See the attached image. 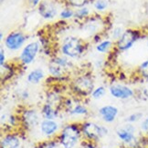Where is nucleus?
<instances>
[{
	"mask_svg": "<svg viewBox=\"0 0 148 148\" xmlns=\"http://www.w3.org/2000/svg\"><path fill=\"white\" fill-rule=\"evenodd\" d=\"M40 15L45 19H52L57 15L56 6L49 1H42L38 5Z\"/></svg>",
	"mask_w": 148,
	"mask_h": 148,
	"instance_id": "14",
	"label": "nucleus"
},
{
	"mask_svg": "<svg viewBox=\"0 0 148 148\" xmlns=\"http://www.w3.org/2000/svg\"><path fill=\"white\" fill-rule=\"evenodd\" d=\"M28 96H29V93H28V90H24V91H22V92H21L20 97H21L23 100L28 99Z\"/></svg>",
	"mask_w": 148,
	"mask_h": 148,
	"instance_id": "33",
	"label": "nucleus"
},
{
	"mask_svg": "<svg viewBox=\"0 0 148 148\" xmlns=\"http://www.w3.org/2000/svg\"><path fill=\"white\" fill-rule=\"evenodd\" d=\"M3 1H4V0H1V2H3Z\"/></svg>",
	"mask_w": 148,
	"mask_h": 148,
	"instance_id": "37",
	"label": "nucleus"
},
{
	"mask_svg": "<svg viewBox=\"0 0 148 148\" xmlns=\"http://www.w3.org/2000/svg\"><path fill=\"white\" fill-rule=\"evenodd\" d=\"M90 14V11L87 8H85V6H83V8H79L78 10L76 11L75 13V16L77 18H84V17H87Z\"/></svg>",
	"mask_w": 148,
	"mask_h": 148,
	"instance_id": "24",
	"label": "nucleus"
},
{
	"mask_svg": "<svg viewBox=\"0 0 148 148\" xmlns=\"http://www.w3.org/2000/svg\"><path fill=\"white\" fill-rule=\"evenodd\" d=\"M28 2H29L31 6L35 8V6H37L38 5L40 4V0H28Z\"/></svg>",
	"mask_w": 148,
	"mask_h": 148,
	"instance_id": "34",
	"label": "nucleus"
},
{
	"mask_svg": "<svg viewBox=\"0 0 148 148\" xmlns=\"http://www.w3.org/2000/svg\"><path fill=\"white\" fill-rule=\"evenodd\" d=\"M109 92L113 97L120 100H127L134 96V91L128 86L125 85H113L109 88Z\"/></svg>",
	"mask_w": 148,
	"mask_h": 148,
	"instance_id": "11",
	"label": "nucleus"
},
{
	"mask_svg": "<svg viewBox=\"0 0 148 148\" xmlns=\"http://www.w3.org/2000/svg\"><path fill=\"white\" fill-rule=\"evenodd\" d=\"M140 130L144 134H148V116L145 118H143V120L140 123Z\"/></svg>",
	"mask_w": 148,
	"mask_h": 148,
	"instance_id": "29",
	"label": "nucleus"
},
{
	"mask_svg": "<svg viewBox=\"0 0 148 148\" xmlns=\"http://www.w3.org/2000/svg\"><path fill=\"white\" fill-rule=\"evenodd\" d=\"M108 6V2L106 0H97L94 3V8L96 10L98 11H104L107 8Z\"/></svg>",
	"mask_w": 148,
	"mask_h": 148,
	"instance_id": "25",
	"label": "nucleus"
},
{
	"mask_svg": "<svg viewBox=\"0 0 148 148\" xmlns=\"http://www.w3.org/2000/svg\"><path fill=\"white\" fill-rule=\"evenodd\" d=\"M81 136V125L69 123L61 128L57 139L62 148H75L80 145Z\"/></svg>",
	"mask_w": 148,
	"mask_h": 148,
	"instance_id": "1",
	"label": "nucleus"
},
{
	"mask_svg": "<svg viewBox=\"0 0 148 148\" xmlns=\"http://www.w3.org/2000/svg\"><path fill=\"white\" fill-rule=\"evenodd\" d=\"M116 136L122 143L128 146L136 145L138 138L136 136V128L133 124H126L116 131Z\"/></svg>",
	"mask_w": 148,
	"mask_h": 148,
	"instance_id": "4",
	"label": "nucleus"
},
{
	"mask_svg": "<svg viewBox=\"0 0 148 148\" xmlns=\"http://www.w3.org/2000/svg\"><path fill=\"white\" fill-rule=\"evenodd\" d=\"M40 131L41 134L48 139L54 138L60 131V125L56 120L43 119L40 125Z\"/></svg>",
	"mask_w": 148,
	"mask_h": 148,
	"instance_id": "10",
	"label": "nucleus"
},
{
	"mask_svg": "<svg viewBox=\"0 0 148 148\" xmlns=\"http://www.w3.org/2000/svg\"><path fill=\"white\" fill-rule=\"evenodd\" d=\"M0 146L1 148H20L21 140L15 134H6L1 139Z\"/></svg>",
	"mask_w": 148,
	"mask_h": 148,
	"instance_id": "15",
	"label": "nucleus"
},
{
	"mask_svg": "<svg viewBox=\"0 0 148 148\" xmlns=\"http://www.w3.org/2000/svg\"><path fill=\"white\" fill-rule=\"evenodd\" d=\"M69 4L75 8H83L84 5L88 2V0H69Z\"/></svg>",
	"mask_w": 148,
	"mask_h": 148,
	"instance_id": "28",
	"label": "nucleus"
},
{
	"mask_svg": "<svg viewBox=\"0 0 148 148\" xmlns=\"http://www.w3.org/2000/svg\"><path fill=\"white\" fill-rule=\"evenodd\" d=\"M146 46H147V48H148V37H147V41H146Z\"/></svg>",
	"mask_w": 148,
	"mask_h": 148,
	"instance_id": "36",
	"label": "nucleus"
},
{
	"mask_svg": "<svg viewBox=\"0 0 148 148\" xmlns=\"http://www.w3.org/2000/svg\"><path fill=\"white\" fill-rule=\"evenodd\" d=\"M41 116L43 119H49V120H56L59 117L60 114V109L55 106H52L49 103H45L41 108Z\"/></svg>",
	"mask_w": 148,
	"mask_h": 148,
	"instance_id": "16",
	"label": "nucleus"
},
{
	"mask_svg": "<svg viewBox=\"0 0 148 148\" xmlns=\"http://www.w3.org/2000/svg\"><path fill=\"white\" fill-rule=\"evenodd\" d=\"M81 130L83 139L92 141L95 143L106 136L109 133L107 127L92 121H85L81 123Z\"/></svg>",
	"mask_w": 148,
	"mask_h": 148,
	"instance_id": "2",
	"label": "nucleus"
},
{
	"mask_svg": "<svg viewBox=\"0 0 148 148\" xmlns=\"http://www.w3.org/2000/svg\"><path fill=\"white\" fill-rule=\"evenodd\" d=\"M58 145H59V141L56 138H51L48 139L44 142L40 143L37 146V148H57Z\"/></svg>",
	"mask_w": 148,
	"mask_h": 148,
	"instance_id": "22",
	"label": "nucleus"
},
{
	"mask_svg": "<svg viewBox=\"0 0 148 148\" xmlns=\"http://www.w3.org/2000/svg\"><path fill=\"white\" fill-rule=\"evenodd\" d=\"M124 30L122 29L121 27H116L114 28L113 31V39H116V40H119V38L122 36V35L124 34Z\"/></svg>",
	"mask_w": 148,
	"mask_h": 148,
	"instance_id": "30",
	"label": "nucleus"
},
{
	"mask_svg": "<svg viewBox=\"0 0 148 148\" xmlns=\"http://www.w3.org/2000/svg\"><path fill=\"white\" fill-rule=\"evenodd\" d=\"M70 66L72 62H69L66 57L58 56L49 63V71L53 77H61L69 70Z\"/></svg>",
	"mask_w": 148,
	"mask_h": 148,
	"instance_id": "5",
	"label": "nucleus"
},
{
	"mask_svg": "<svg viewBox=\"0 0 148 148\" xmlns=\"http://www.w3.org/2000/svg\"><path fill=\"white\" fill-rule=\"evenodd\" d=\"M0 38H1V40L3 39V32H1V33H0Z\"/></svg>",
	"mask_w": 148,
	"mask_h": 148,
	"instance_id": "35",
	"label": "nucleus"
},
{
	"mask_svg": "<svg viewBox=\"0 0 148 148\" xmlns=\"http://www.w3.org/2000/svg\"><path fill=\"white\" fill-rule=\"evenodd\" d=\"M73 88L75 91L81 95H91L94 89L92 80L86 75L79 76L73 82Z\"/></svg>",
	"mask_w": 148,
	"mask_h": 148,
	"instance_id": "9",
	"label": "nucleus"
},
{
	"mask_svg": "<svg viewBox=\"0 0 148 148\" xmlns=\"http://www.w3.org/2000/svg\"><path fill=\"white\" fill-rule=\"evenodd\" d=\"M5 60H6L5 51L3 48H1L0 49V65H1V67L4 66V65H5Z\"/></svg>",
	"mask_w": 148,
	"mask_h": 148,
	"instance_id": "32",
	"label": "nucleus"
},
{
	"mask_svg": "<svg viewBox=\"0 0 148 148\" xmlns=\"http://www.w3.org/2000/svg\"><path fill=\"white\" fill-rule=\"evenodd\" d=\"M79 148H97V145L95 142L83 139L79 145Z\"/></svg>",
	"mask_w": 148,
	"mask_h": 148,
	"instance_id": "26",
	"label": "nucleus"
},
{
	"mask_svg": "<svg viewBox=\"0 0 148 148\" xmlns=\"http://www.w3.org/2000/svg\"><path fill=\"white\" fill-rule=\"evenodd\" d=\"M68 113L70 115L74 116H82V115H87L89 113V110L87 106L81 104H76L74 106H70L67 108Z\"/></svg>",
	"mask_w": 148,
	"mask_h": 148,
	"instance_id": "17",
	"label": "nucleus"
},
{
	"mask_svg": "<svg viewBox=\"0 0 148 148\" xmlns=\"http://www.w3.org/2000/svg\"><path fill=\"white\" fill-rule=\"evenodd\" d=\"M8 125H11V126H15L17 123H18V120H17V118L15 116L14 114H10L9 116L8 117Z\"/></svg>",
	"mask_w": 148,
	"mask_h": 148,
	"instance_id": "31",
	"label": "nucleus"
},
{
	"mask_svg": "<svg viewBox=\"0 0 148 148\" xmlns=\"http://www.w3.org/2000/svg\"><path fill=\"white\" fill-rule=\"evenodd\" d=\"M105 94H106L105 87L101 86H98V87L93 89V91L91 94V96L95 100H99V99L104 97V96L105 95Z\"/></svg>",
	"mask_w": 148,
	"mask_h": 148,
	"instance_id": "21",
	"label": "nucleus"
},
{
	"mask_svg": "<svg viewBox=\"0 0 148 148\" xmlns=\"http://www.w3.org/2000/svg\"><path fill=\"white\" fill-rule=\"evenodd\" d=\"M73 16H75V13L70 9H63L60 12V17L62 19H69Z\"/></svg>",
	"mask_w": 148,
	"mask_h": 148,
	"instance_id": "27",
	"label": "nucleus"
},
{
	"mask_svg": "<svg viewBox=\"0 0 148 148\" xmlns=\"http://www.w3.org/2000/svg\"><path fill=\"white\" fill-rule=\"evenodd\" d=\"M111 47H112V42L110 40H104L101 42L98 46L96 47V49H97V51L100 53H106Z\"/></svg>",
	"mask_w": 148,
	"mask_h": 148,
	"instance_id": "23",
	"label": "nucleus"
},
{
	"mask_svg": "<svg viewBox=\"0 0 148 148\" xmlns=\"http://www.w3.org/2000/svg\"><path fill=\"white\" fill-rule=\"evenodd\" d=\"M98 114L101 120L106 124H112L116 120L119 114V109L112 105H106L99 108Z\"/></svg>",
	"mask_w": 148,
	"mask_h": 148,
	"instance_id": "13",
	"label": "nucleus"
},
{
	"mask_svg": "<svg viewBox=\"0 0 148 148\" xmlns=\"http://www.w3.org/2000/svg\"><path fill=\"white\" fill-rule=\"evenodd\" d=\"M40 51V44L38 42H31L26 46L19 55V60L23 65H30L36 58Z\"/></svg>",
	"mask_w": 148,
	"mask_h": 148,
	"instance_id": "8",
	"label": "nucleus"
},
{
	"mask_svg": "<svg viewBox=\"0 0 148 148\" xmlns=\"http://www.w3.org/2000/svg\"><path fill=\"white\" fill-rule=\"evenodd\" d=\"M44 78V72L41 68H36L32 70L27 75V81L32 85H37Z\"/></svg>",
	"mask_w": 148,
	"mask_h": 148,
	"instance_id": "18",
	"label": "nucleus"
},
{
	"mask_svg": "<svg viewBox=\"0 0 148 148\" xmlns=\"http://www.w3.org/2000/svg\"><path fill=\"white\" fill-rule=\"evenodd\" d=\"M26 41V36L21 32H12L5 39V45L8 49L11 51L19 50Z\"/></svg>",
	"mask_w": 148,
	"mask_h": 148,
	"instance_id": "12",
	"label": "nucleus"
},
{
	"mask_svg": "<svg viewBox=\"0 0 148 148\" xmlns=\"http://www.w3.org/2000/svg\"><path fill=\"white\" fill-rule=\"evenodd\" d=\"M61 53L70 58L80 56L84 51V46L81 40L75 36H69L66 39H64L61 46Z\"/></svg>",
	"mask_w": 148,
	"mask_h": 148,
	"instance_id": "3",
	"label": "nucleus"
},
{
	"mask_svg": "<svg viewBox=\"0 0 148 148\" xmlns=\"http://www.w3.org/2000/svg\"><path fill=\"white\" fill-rule=\"evenodd\" d=\"M20 122L26 129H34L40 125V115L37 110L32 108H28L21 113Z\"/></svg>",
	"mask_w": 148,
	"mask_h": 148,
	"instance_id": "6",
	"label": "nucleus"
},
{
	"mask_svg": "<svg viewBox=\"0 0 148 148\" xmlns=\"http://www.w3.org/2000/svg\"><path fill=\"white\" fill-rule=\"evenodd\" d=\"M140 38V32L133 29H128L124 32V34L117 40V48L120 51H126L130 49L134 43Z\"/></svg>",
	"mask_w": 148,
	"mask_h": 148,
	"instance_id": "7",
	"label": "nucleus"
},
{
	"mask_svg": "<svg viewBox=\"0 0 148 148\" xmlns=\"http://www.w3.org/2000/svg\"><path fill=\"white\" fill-rule=\"evenodd\" d=\"M138 74L144 80L148 81V60H145L140 64L138 66Z\"/></svg>",
	"mask_w": 148,
	"mask_h": 148,
	"instance_id": "20",
	"label": "nucleus"
},
{
	"mask_svg": "<svg viewBox=\"0 0 148 148\" xmlns=\"http://www.w3.org/2000/svg\"><path fill=\"white\" fill-rule=\"evenodd\" d=\"M144 115L141 112H134L130 114L129 115H127L126 118H125V122L126 124H134V123H137V122L143 120Z\"/></svg>",
	"mask_w": 148,
	"mask_h": 148,
	"instance_id": "19",
	"label": "nucleus"
}]
</instances>
